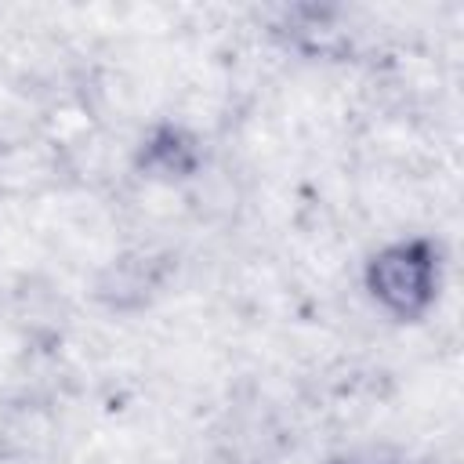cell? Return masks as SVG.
<instances>
[{
	"label": "cell",
	"instance_id": "obj_1",
	"mask_svg": "<svg viewBox=\"0 0 464 464\" xmlns=\"http://www.w3.org/2000/svg\"><path fill=\"white\" fill-rule=\"evenodd\" d=\"M373 297H381L399 315H413L431 297V257L424 243H406L381 254L370 268Z\"/></svg>",
	"mask_w": 464,
	"mask_h": 464
}]
</instances>
